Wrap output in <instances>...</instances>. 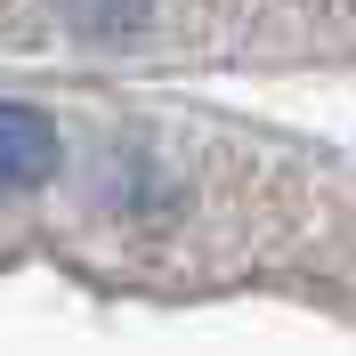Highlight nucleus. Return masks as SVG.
Segmentation results:
<instances>
[{"label":"nucleus","instance_id":"nucleus-1","mask_svg":"<svg viewBox=\"0 0 356 356\" xmlns=\"http://www.w3.org/2000/svg\"><path fill=\"white\" fill-rule=\"evenodd\" d=\"M57 170V122L41 106H17L0 97V195H24Z\"/></svg>","mask_w":356,"mask_h":356},{"label":"nucleus","instance_id":"nucleus-2","mask_svg":"<svg viewBox=\"0 0 356 356\" xmlns=\"http://www.w3.org/2000/svg\"><path fill=\"white\" fill-rule=\"evenodd\" d=\"M65 17L97 24V33H113V24H138V17H146V0H65Z\"/></svg>","mask_w":356,"mask_h":356}]
</instances>
